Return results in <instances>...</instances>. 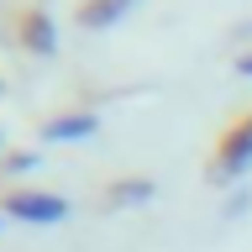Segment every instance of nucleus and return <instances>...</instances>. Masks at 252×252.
Instances as JSON below:
<instances>
[{
	"label": "nucleus",
	"mask_w": 252,
	"mask_h": 252,
	"mask_svg": "<svg viewBox=\"0 0 252 252\" xmlns=\"http://www.w3.org/2000/svg\"><path fill=\"white\" fill-rule=\"evenodd\" d=\"M252 168V110L236 116L226 131H220L216 153H210V179H242Z\"/></svg>",
	"instance_id": "f257e3e1"
},
{
	"label": "nucleus",
	"mask_w": 252,
	"mask_h": 252,
	"mask_svg": "<svg viewBox=\"0 0 252 252\" xmlns=\"http://www.w3.org/2000/svg\"><path fill=\"white\" fill-rule=\"evenodd\" d=\"M0 216L42 220V226H53V220H63V216H68V200H63V194H42V189H16V194H5Z\"/></svg>",
	"instance_id": "f03ea898"
},
{
	"label": "nucleus",
	"mask_w": 252,
	"mask_h": 252,
	"mask_svg": "<svg viewBox=\"0 0 252 252\" xmlns=\"http://www.w3.org/2000/svg\"><path fill=\"white\" fill-rule=\"evenodd\" d=\"M153 194H158V184L147 173H126V179H110L105 184V205L110 210H116V205H121V210L126 205H142V200H153Z\"/></svg>",
	"instance_id": "7ed1b4c3"
},
{
	"label": "nucleus",
	"mask_w": 252,
	"mask_h": 252,
	"mask_svg": "<svg viewBox=\"0 0 252 252\" xmlns=\"http://www.w3.org/2000/svg\"><path fill=\"white\" fill-rule=\"evenodd\" d=\"M16 32H21V47H27V53H53V47H58V37H53V16H47L42 5L21 16Z\"/></svg>",
	"instance_id": "20e7f679"
},
{
	"label": "nucleus",
	"mask_w": 252,
	"mask_h": 252,
	"mask_svg": "<svg viewBox=\"0 0 252 252\" xmlns=\"http://www.w3.org/2000/svg\"><path fill=\"white\" fill-rule=\"evenodd\" d=\"M94 126H100L94 110H68V116H53V121L42 126V137L47 142H74V137H90Z\"/></svg>",
	"instance_id": "39448f33"
},
{
	"label": "nucleus",
	"mask_w": 252,
	"mask_h": 252,
	"mask_svg": "<svg viewBox=\"0 0 252 252\" xmlns=\"http://www.w3.org/2000/svg\"><path fill=\"white\" fill-rule=\"evenodd\" d=\"M131 5H137V0H84V5H79V27L100 32V27H110V21H121Z\"/></svg>",
	"instance_id": "423d86ee"
},
{
	"label": "nucleus",
	"mask_w": 252,
	"mask_h": 252,
	"mask_svg": "<svg viewBox=\"0 0 252 252\" xmlns=\"http://www.w3.org/2000/svg\"><path fill=\"white\" fill-rule=\"evenodd\" d=\"M236 68H242V74H252V53H247V58H236Z\"/></svg>",
	"instance_id": "0eeeda50"
}]
</instances>
